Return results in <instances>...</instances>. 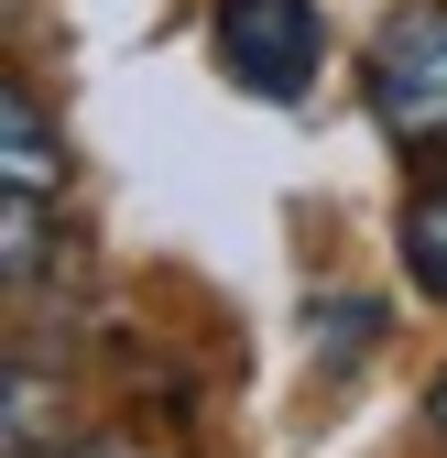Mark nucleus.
Segmentation results:
<instances>
[{"mask_svg":"<svg viewBox=\"0 0 447 458\" xmlns=\"http://www.w3.org/2000/svg\"><path fill=\"white\" fill-rule=\"evenodd\" d=\"M426 415H436V437H447V371H436V393H426Z\"/></svg>","mask_w":447,"mask_h":458,"instance_id":"423d86ee","label":"nucleus"},{"mask_svg":"<svg viewBox=\"0 0 447 458\" xmlns=\"http://www.w3.org/2000/svg\"><path fill=\"white\" fill-rule=\"evenodd\" d=\"M218 66L251 98H306L316 66H327L316 0H218Z\"/></svg>","mask_w":447,"mask_h":458,"instance_id":"7ed1b4c3","label":"nucleus"},{"mask_svg":"<svg viewBox=\"0 0 447 458\" xmlns=\"http://www.w3.org/2000/svg\"><path fill=\"white\" fill-rule=\"evenodd\" d=\"M404 273L447 306V186H426V197L404 208Z\"/></svg>","mask_w":447,"mask_h":458,"instance_id":"20e7f679","label":"nucleus"},{"mask_svg":"<svg viewBox=\"0 0 447 458\" xmlns=\"http://www.w3.org/2000/svg\"><path fill=\"white\" fill-rule=\"evenodd\" d=\"M360 88H371V121H382L393 153L447 164V0H404V12L371 33Z\"/></svg>","mask_w":447,"mask_h":458,"instance_id":"f257e3e1","label":"nucleus"},{"mask_svg":"<svg viewBox=\"0 0 447 458\" xmlns=\"http://www.w3.org/2000/svg\"><path fill=\"white\" fill-rule=\"evenodd\" d=\"M55 458H186L164 426H142V415H121V426H98V437H77V447H55Z\"/></svg>","mask_w":447,"mask_h":458,"instance_id":"39448f33","label":"nucleus"},{"mask_svg":"<svg viewBox=\"0 0 447 458\" xmlns=\"http://www.w3.org/2000/svg\"><path fill=\"white\" fill-rule=\"evenodd\" d=\"M55 197H66L55 121H44V98H33V88H12V98H0V241H12V295H33V284H44Z\"/></svg>","mask_w":447,"mask_h":458,"instance_id":"f03ea898","label":"nucleus"}]
</instances>
